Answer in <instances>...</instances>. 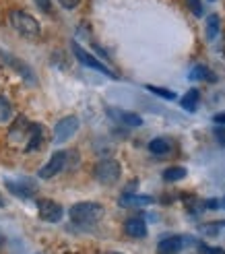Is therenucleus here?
<instances>
[{"instance_id": "obj_9", "label": "nucleus", "mask_w": 225, "mask_h": 254, "mask_svg": "<svg viewBox=\"0 0 225 254\" xmlns=\"http://www.w3.org/2000/svg\"><path fill=\"white\" fill-rule=\"evenodd\" d=\"M0 66H10L12 70H17L25 81L35 83V77L31 74V68L25 64L23 60H19L17 56H12V54H8V52H4V50H0Z\"/></svg>"}, {"instance_id": "obj_10", "label": "nucleus", "mask_w": 225, "mask_h": 254, "mask_svg": "<svg viewBox=\"0 0 225 254\" xmlns=\"http://www.w3.org/2000/svg\"><path fill=\"white\" fill-rule=\"evenodd\" d=\"M29 132H31V122H27V118H25V116H19L15 126H12L10 132H8V138H10L12 145H17L19 141H27Z\"/></svg>"}, {"instance_id": "obj_20", "label": "nucleus", "mask_w": 225, "mask_h": 254, "mask_svg": "<svg viewBox=\"0 0 225 254\" xmlns=\"http://www.w3.org/2000/svg\"><path fill=\"white\" fill-rule=\"evenodd\" d=\"M186 168H182V166H171V168H168L166 172H164V180L166 182H178V180H184L186 178Z\"/></svg>"}, {"instance_id": "obj_6", "label": "nucleus", "mask_w": 225, "mask_h": 254, "mask_svg": "<svg viewBox=\"0 0 225 254\" xmlns=\"http://www.w3.org/2000/svg\"><path fill=\"white\" fill-rule=\"evenodd\" d=\"M66 159H68L66 151H58V153H54L52 157H50V161L46 163V166L40 172H37V176H40L42 180H50V178L58 176L62 170L66 168Z\"/></svg>"}, {"instance_id": "obj_12", "label": "nucleus", "mask_w": 225, "mask_h": 254, "mask_svg": "<svg viewBox=\"0 0 225 254\" xmlns=\"http://www.w3.org/2000/svg\"><path fill=\"white\" fill-rule=\"evenodd\" d=\"M124 232H126L128 238L143 240V238H147V223L141 217H132L124 223Z\"/></svg>"}, {"instance_id": "obj_8", "label": "nucleus", "mask_w": 225, "mask_h": 254, "mask_svg": "<svg viewBox=\"0 0 225 254\" xmlns=\"http://www.w3.org/2000/svg\"><path fill=\"white\" fill-rule=\"evenodd\" d=\"M4 186L8 188L10 194H15L19 198H31L37 190L35 182L29 180V178H19V180H10L8 178V180H4Z\"/></svg>"}, {"instance_id": "obj_7", "label": "nucleus", "mask_w": 225, "mask_h": 254, "mask_svg": "<svg viewBox=\"0 0 225 254\" xmlns=\"http://www.w3.org/2000/svg\"><path fill=\"white\" fill-rule=\"evenodd\" d=\"M37 213H40V219L48 223H58L62 219V215H64V209L56 200L42 198V200H37Z\"/></svg>"}, {"instance_id": "obj_1", "label": "nucleus", "mask_w": 225, "mask_h": 254, "mask_svg": "<svg viewBox=\"0 0 225 254\" xmlns=\"http://www.w3.org/2000/svg\"><path fill=\"white\" fill-rule=\"evenodd\" d=\"M8 21L12 25V29L19 31L21 35L25 37H29V40H37L42 33V25L40 21H37L35 17H31L29 12H25V10H19V8H12L8 12Z\"/></svg>"}, {"instance_id": "obj_15", "label": "nucleus", "mask_w": 225, "mask_h": 254, "mask_svg": "<svg viewBox=\"0 0 225 254\" xmlns=\"http://www.w3.org/2000/svg\"><path fill=\"white\" fill-rule=\"evenodd\" d=\"M42 138H44L42 124H31V132H29V138H27V145H25V151L31 153V151L40 149L42 147Z\"/></svg>"}, {"instance_id": "obj_30", "label": "nucleus", "mask_w": 225, "mask_h": 254, "mask_svg": "<svg viewBox=\"0 0 225 254\" xmlns=\"http://www.w3.org/2000/svg\"><path fill=\"white\" fill-rule=\"evenodd\" d=\"M207 207H209V209H217L219 202H217V200H207Z\"/></svg>"}, {"instance_id": "obj_21", "label": "nucleus", "mask_w": 225, "mask_h": 254, "mask_svg": "<svg viewBox=\"0 0 225 254\" xmlns=\"http://www.w3.org/2000/svg\"><path fill=\"white\" fill-rule=\"evenodd\" d=\"M10 116H12V106H10V101H8L4 95H0V124L8 122Z\"/></svg>"}, {"instance_id": "obj_29", "label": "nucleus", "mask_w": 225, "mask_h": 254, "mask_svg": "<svg viewBox=\"0 0 225 254\" xmlns=\"http://www.w3.org/2000/svg\"><path fill=\"white\" fill-rule=\"evenodd\" d=\"M213 122H217L219 126H225V112H221V114H215V116H213Z\"/></svg>"}, {"instance_id": "obj_22", "label": "nucleus", "mask_w": 225, "mask_h": 254, "mask_svg": "<svg viewBox=\"0 0 225 254\" xmlns=\"http://www.w3.org/2000/svg\"><path fill=\"white\" fill-rule=\"evenodd\" d=\"M145 89H149V91H151V93H155V95H159V97H164V99H168V101H173V99H176V93L169 91V89L155 87V85H147Z\"/></svg>"}, {"instance_id": "obj_32", "label": "nucleus", "mask_w": 225, "mask_h": 254, "mask_svg": "<svg viewBox=\"0 0 225 254\" xmlns=\"http://www.w3.org/2000/svg\"><path fill=\"white\" fill-rule=\"evenodd\" d=\"M106 254H122V252H106Z\"/></svg>"}, {"instance_id": "obj_19", "label": "nucleus", "mask_w": 225, "mask_h": 254, "mask_svg": "<svg viewBox=\"0 0 225 254\" xmlns=\"http://www.w3.org/2000/svg\"><path fill=\"white\" fill-rule=\"evenodd\" d=\"M188 77H190L192 81H215V79H217L215 74L211 72V68L205 66V64H196V66L192 68V72L188 74Z\"/></svg>"}, {"instance_id": "obj_26", "label": "nucleus", "mask_w": 225, "mask_h": 254, "mask_svg": "<svg viewBox=\"0 0 225 254\" xmlns=\"http://www.w3.org/2000/svg\"><path fill=\"white\" fill-rule=\"evenodd\" d=\"M58 2H60V6H62V8H66V10H74V8H77V6L81 4V0H58Z\"/></svg>"}, {"instance_id": "obj_33", "label": "nucleus", "mask_w": 225, "mask_h": 254, "mask_svg": "<svg viewBox=\"0 0 225 254\" xmlns=\"http://www.w3.org/2000/svg\"><path fill=\"white\" fill-rule=\"evenodd\" d=\"M223 207H225V198H223Z\"/></svg>"}, {"instance_id": "obj_23", "label": "nucleus", "mask_w": 225, "mask_h": 254, "mask_svg": "<svg viewBox=\"0 0 225 254\" xmlns=\"http://www.w3.org/2000/svg\"><path fill=\"white\" fill-rule=\"evenodd\" d=\"M186 4H188V8L192 10L194 17H203V2L201 0H186Z\"/></svg>"}, {"instance_id": "obj_27", "label": "nucleus", "mask_w": 225, "mask_h": 254, "mask_svg": "<svg viewBox=\"0 0 225 254\" xmlns=\"http://www.w3.org/2000/svg\"><path fill=\"white\" fill-rule=\"evenodd\" d=\"M33 2H35V6L40 8L42 12H50V10H52V2H50V0H33Z\"/></svg>"}, {"instance_id": "obj_5", "label": "nucleus", "mask_w": 225, "mask_h": 254, "mask_svg": "<svg viewBox=\"0 0 225 254\" xmlns=\"http://www.w3.org/2000/svg\"><path fill=\"white\" fill-rule=\"evenodd\" d=\"M79 130V118L77 116H64L54 126V143H64L74 136Z\"/></svg>"}, {"instance_id": "obj_18", "label": "nucleus", "mask_w": 225, "mask_h": 254, "mask_svg": "<svg viewBox=\"0 0 225 254\" xmlns=\"http://www.w3.org/2000/svg\"><path fill=\"white\" fill-rule=\"evenodd\" d=\"M169 149H171V143L164 136L153 138V141L149 143V151H151L153 155H166V153H169Z\"/></svg>"}, {"instance_id": "obj_2", "label": "nucleus", "mask_w": 225, "mask_h": 254, "mask_svg": "<svg viewBox=\"0 0 225 254\" xmlns=\"http://www.w3.org/2000/svg\"><path fill=\"white\" fill-rule=\"evenodd\" d=\"M68 215L70 221L77 225H93L104 217V207L99 202H77L70 207Z\"/></svg>"}, {"instance_id": "obj_17", "label": "nucleus", "mask_w": 225, "mask_h": 254, "mask_svg": "<svg viewBox=\"0 0 225 254\" xmlns=\"http://www.w3.org/2000/svg\"><path fill=\"white\" fill-rule=\"evenodd\" d=\"M198 101H201V91H198V89H190V91L182 97L180 104H182V108L186 112H196Z\"/></svg>"}, {"instance_id": "obj_28", "label": "nucleus", "mask_w": 225, "mask_h": 254, "mask_svg": "<svg viewBox=\"0 0 225 254\" xmlns=\"http://www.w3.org/2000/svg\"><path fill=\"white\" fill-rule=\"evenodd\" d=\"M221 227H225V221H221V223H215V225H203L201 230L205 232V234H215V232H219Z\"/></svg>"}, {"instance_id": "obj_13", "label": "nucleus", "mask_w": 225, "mask_h": 254, "mask_svg": "<svg viewBox=\"0 0 225 254\" xmlns=\"http://www.w3.org/2000/svg\"><path fill=\"white\" fill-rule=\"evenodd\" d=\"M120 205L122 207H147V205H153V196L126 192V194L120 196Z\"/></svg>"}, {"instance_id": "obj_3", "label": "nucleus", "mask_w": 225, "mask_h": 254, "mask_svg": "<svg viewBox=\"0 0 225 254\" xmlns=\"http://www.w3.org/2000/svg\"><path fill=\"white\" fill-rule=\"evenodd\" d=\"M120 174H122V166L116 161V159H102L95 163L93 168V176L99 184H106V186H112L120 180Z\"/></svg>"}, {"instance_id": "obj_24", "label": "nucleus", "mask_w": 225, "mask_h": 254, "mask_svg": "<svg viewBox=\"0 0 225 254\" xmlns=\"http://www.w3.org/2000/svg\"><path fill=\"white\" fill-rule=\"evenodd\" d=\"M213 134H215V138H217V143H219L221 147H225V126H215Z\"/></svg>"}, {"instance_id": "obj_11", "label": "nucleus", "mask_w": 225, "mask_h": 254, "mask_svg": "<svg viewBox=\"0 0 225 254\" xmlns=\"http://www.w3.org/2000/svg\"><path fill=\"white\" fill-rule=\"evenodd\" d=\"M186 246V240L182 236H171L164 238L157 244V254H180V250Z\"/></svg>"}, {"instance_id": "obj_31", "label": "nucleus", "mask_w": 225, "mask_h": 254, "mask_svg": "<svg viewBox=\"0 0 225 254\" xmlns=\"http://www.w3.org/2000/svg\"><path fill=\"white\" fill-rule=\"evenodd\" d=\"M0 207H4V198H2V194H0Z\"/></svg>"}, {"instance_id": "obj_16", "label": "nucleus", "mask_w": 225, "mask_h": 254, "mask_svg": "<svg viewBox=\"0 0 225 254\" xmlns=\"http://www.w3.org/2000/svg\"><path fill=\"white\" fill-rule=\"evenodd\" d=\"M205 27H207V40L209 42H215L219 31H221V19H219V15H209Z\"/></svg>"}, {"instance_id": "obj_14", "label": "nucleus", "mask_w": 225, "mask_h": 254, "mask_svg": "<svg viewBox=\"0 0 225 254\" xmlns=\"http://www.w3.org/2000/svg\"><path fill=\"white\" fill-rule=\"evenodd\" d=\"M110 116H114L118 122L126 126H143V118L134 112H124V110H110Z\"/></svg>"}, {"instance_id": "obj_4", "label": "nucleus", "mask_w": 225, "mask_h": 254, "mask_svg": "<svg viewBox=\"0 0 225 254\" xmlns=\"http://www.w3.org/2000/svg\"><path fill=\"white\" fill-rule=\"evenodd\" d=\"M70 48H72V54H74V58H77L83 66H87V68H93V70H97V72H102V74H108L110 79H116V72H112L102 60H97L93 54H89L85 48H81L77 42H72L70 44Z\"/></svg>"}, {"instance_id": "obj_25", "label": "nucleus", "mask_w": 225, "mask_h": 254, "mask_svg": "<svg viewBox=\"0 0 225 254\" xmlns=\"http://www.w3.org/2000/svg\"><path fill=\"white\" fill-rule=\"evenodd\" d=\"M198 250L201 252H205V254H225V250L223 248H213V246H207V244H198Z\"/></svg>"}]
</instances>
